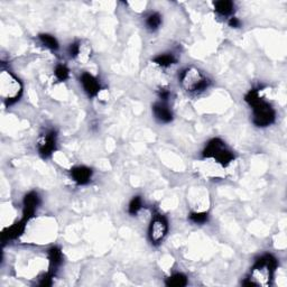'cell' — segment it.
<instances>
[{
	"label": "cell",
	"instance_id": "6da1fadb",
	"mask_svg": "<svg viewBox=\"0 0 287 287\" xmlns=\"http://www.w3.org/2000/svg\"><path fill=\"white\" fill-rule=\"evenodd\" d=\"M276 267H277V260L271 255H265L260 257L253 265L248 282L246 285H268L271 281Z\"/></svg>",
	"mask_w": 287,
	"mask_h": 287
},
{
	"label": "cell",
	"instance_id": "7a4b0ae2",
	"mask_svg": "<svg viewBox=\"0 0 287 287\" xmlns=\"http://www.w3.org/2000/svg\"><path fill=\"white\" fill-rule=\"evenodd\" d=\"M182 88L188 93H201L208 89L210 80L197 68H187L181 73Z\"/></svg>",
	"mask_w": 287,
	"mask_h": 287
},
{
	"label": "cell",
	"instance_id": "3957f363",
	"mask_svg": "<svg viewBox=\"0 0 287 287\" xmlns=\"http://www.w3.org/2000/svg\"><path fill=\"white\" fill-rule=\"evenodd\" d=\"M23 92V84L19 79L12 72L2 71L0 74V94L2 100L8 104H13L19 99Z\"/></svg>",
	"mask_w": 287,
	"mask_h": 287
},
{
	"label": "cell",
	"instance_id": "277c9868",
	"mask_svg": "<svg viewBox=\"0 0 287 287\" xmlns=\"http://www.w3.org/2000/svg\"><path fill=\"white\" fill-rule=\"evenodd\" d=\"M203 156L206 158H213L222 166H227L235 159V156L228 150L226 145L219 138H214L206 145Z\"/></svg>",
	"mask_w": 287,
	"mask_h": 287
},
{
	"label": "cell",
	"instance_id": "5b68a950",
	"mask_svg": "<svg viewBox=\"0 0 287 287\" xmlns=\"http://www.w3.org/2000/svg\"><path fill=\"white\" fill-rule=\"evenodd\" d=\"M250 107H253V123H255L256 126L267 127L270 126L271 123L275 121V110L266 102V101L263 100V98Z\"/></svg>",
	"mask_w": 287,
	"mask_h": 287
},
{
	"label": "cell",
	"instance_id": "8992f818",
	"mask_svg": "<svg viewBox=\"0 0 287 287\" xmlns=\"http://www.w3.org/2000/svg\"><path fill=\"white\" fill-rule=\"evenodd\" d=\"M167 231H169V222H167L166 218L162 216L161 213H155L152 216L150 230H148V235H150L152 243L159 245V243L164 240Z\"/></svg>",
	"mask_w": 287,
	"mask_h": 287
},
{
	"label": "cell",
	"instance_id": "52a82bcc",
	"mask_svg": "<svg viewBox=\"0 0 287 287\" xmlns=\"http://www.w3.org/2000/svg\"><path fill=\"white\" fill-rule=\"evenodd\" d=\"M56 150V133L49 130L38 140V152L43 157L47 158Z\"/></svg>",
	"mask_w": 287,
	"mask_h": 287
},
{
	"label": "cell",
	"instance_id": "ba28073f",
	"mask_svg": "<svg viewBox=\"0 0 287 287\" xmlns=\"http://www.w3.org/2000/svg\"><path fill=\"white\" fill-rule=\"evenodd\" d=\"M39 203H41V199L39 195L36 192H30V193L25 195L24 198V209H23V220L28 222L37 210Z\"/></svg>",
	"mask_w": 287,
	"mask_h": 287
},
{
	"label": "cell",
	"instance_id": "9c48e42d",
	"mask_svg": "<svg viewBox=\"0 0 287 287\" xmlns=\"http://www.w3.org/2000/svg\"><path fill=\"white\" fill-rule=\"evenodd\" d=\"M81 84L83 86V89L86 93H88V96L90 97H96L99 94L100 92V82L98 81V79L96 76H93L92 74L90 73H83L81 75Z\"/></svg>",
	"mask_w": 287,
	"mask_h": 287
},
{
	"label": "cell",
	"instance_id": "30bf717a",
	"mask_svg": "<svg viewBox=\"0 0 287 287\" xmlns=\"http://www.w3.org/2000/svg\"><path fill=\"white\" fill-rule=\"evenodd\" d=\"M71 176L76 184H88L92 177V170L86 166H76L71 169Z\"/></svg>",
	"mask_w": 287,
	"mask_h": 287
},
{
	"label": "cell",
	"instance_id": "8fae6325",
	"mask_svg": "<svg viewBox=\"0 0 287 287\" xmlns=\"http://www.w3.org/2000/svg\"><path fill=\"white\" fill-rule=\"evenodd\" d=\"M152 114L159 122L169 123L173 120V114L165 102H157L152 106Z\"/></svg>",
	"mask_w": 287,
	"mask_h": 287
},
{
	"label": "cell",
	"instance_id": "7c38bea8",
	"mask_svg": "<svg viewBox=\"0 0 287 287\" xmlns=\"http://www.w3.org/2000/svg\"><path fill=\"white\" fill-rule=\"evenodd\" d=\"M27 222L25 220L21 219L19 222H16L13 224L12 227L7 228L2 234V240H12V239H16L19 237V236L23 234L25 230V226H26Z\"/></svg>",
	"mask_w": 287,
	"mask_h": 287
},
{
	"label": "cell",
	"instance_id": "4fadbf2b",
	"mask_svg": "<svg viewBox=\"0 0 287 287\" xmlns=\"http://www.w3.org/2000/svg\"><path fill=\"white\" fill-rule=\"evenodd\" d=\"M49 259H50V274L53 276L54 272L57 270V268L61 266L62 261H63V255L60 248L53 247L49 252Z\"/></svg>",
	"mask_w": 287,
	"mask_h": 287
},
{
	"label": "cell",
	"instance_id": "5bb4252c",
	"mask_svg": "<svg viewBox=\"0 0 287 287\" xmlns=\"http://www.w3.org/2000/svg\"><path fill=\"white\" fill-rule=\"evenodd\" d=\"M214 9L219 14L220 16L228 17L232 15L235 10V5L232 1H228V0H221V1L214 2Z\"/></svg>",
	"mask_w": 287,
	"mask_h": 287
},
{
	"label": "cell",
	"instance_id": "9a60e30c",
	"mask_svg": "<svg viewBox=\"0 0 287 287\" xmlns=\"http://www.w3.org/2000/svg\"><path fill=\"white\" fill-rule=\"evenodd\" d=\"M152 61H154V63L156 65H158V67L169 68L170 65L176 63V57L174 56L172 53H164V54H159V55L156 56Z\"/></svg>",
	"mask_w": 287,
	"mask_h": 287
},
{
	"label": "cell",
	"instance_id": "2e32d148",
	"mask_svg": "<svg viewBox=\"0 0 287 287\" xmlns=\"http://www.w3.org/2000/svg\"><path fill=\"white\" fill-rule=\"evenodd\" d=\"M187 284V278L186 276L181 274V272H176L170 276V277L167 278L166 285L169 286H174V287H182Z\"/></svg>",
	"mask_w": 287,
	"mask_h": 287
},
{
	"label": "cell",
	"instance_id": "e0dca14e",
	"mask_svg": "<svg viewBox=\"0 0 287 287\" xmlns=\"http://www.w3.org/2000/svg\"><path fill=\"white\" fill-rule=\"evenodd\" d=\"M162 25V16L158 13H152L146 18V26L150 31H157Z\"/></svg>",
	"mask_w": 287,
	"mask_h": 287
},
{
	"label": "cell",
	"instance_id": "ac0fdd59",
	"mask_svg": "<svg viewBox=\"0 0 287 287\" xmlns=\"http://www.w3.org/2000/svg\"><path fill=\"white\" fill-rule=\"evenodd\" d=\"M39 41L43 45H45L47 49L52 50V51H56L59 50V43H57L56 38L54 36L50 35V34H41L38 36Z\"/></svg>",
	"mask_w": 287,
	"mask_h": 287
},
{
	"label": "cell",
	"instance_id": "d6986e66",
	"mask_svg": "<svg viewBox=\"0 0 287 287\" xmlns=\"http://www.w3.org/2000/svg\"><path fill=\"white\" fill-rule=\"evenodd\" d=\"M141 209H143V200H141L140 197H134L129 203L128 212L132 214V216H136Z\"/></svg>",
	"mask_w": 287,
	"mask_h": 287
},
{
	"label": "cell",
	"instance_id": "ffe728a7",
	"mask_svg": "<svg viewBox=\"0 0 287 287\" xmlns=\"http://www.w3.org/2000/svg\"><path fill=\"white\" fill-rule=\"evenodd\" d=\"M55 76L56 79L59 80V81H65L68 78V75H70V71H68V68L67 65L64 64H59L56 65L55 68Z\"/></svg>",
	"mask_w": 287,
	"mask_h": 287
},
{
	"label": "cell",
	"instance_id": "44dd1931",
	"mask_svg": "<svg viewBox=\"0 0 287 287\" xmlns=\"http://www.w3.org/2000/svg\"><path fill=\"white\" fill-rule=\"evenodd\" d=\"M190 220L193 223L204 224L205 222H208L209 216H208V213H205V212H193V213L190 214Z\"/></svg>",
	"mask_w": 287,
	"mask_h": 287
},
{
	"label": "cell",
	"instance_id": "7402d4cb",
	"mask_svg": "<svg viewBox=\"0 0 287 287\" xmlns=\"http://www.w3.org/2000/svg\"><path fill=\"white\" fill-rule=\"evenodd\" d=\"M68 54H70L71 57H75L80 56V54H81V44H80L79 42H75L73 44H71L70 47H68Z\"/></svg>",
	"mask_w": 287,
	"mask_h": 287
},
{
	"label": "cell",
	"instance_id": "603a6c76",
	"mask_svg": "<svg viewBox=\"0 0 287 287\" xmlns=\"http://www.w3.org/2000/svg\"><path fill=\"white\" fill-rule=\"evenodd\" d=\"M157 94H158V98H159V99H161L162 102H166V101L169 99L170 92H169V91L167 90V89L162 88V89H159V90H158Z\"/></svg>",
	"mask_w": 287,
	"mask_h": 287
},
{
	"label": "cell",
	"instance_id": "cb8c5ba5",
	"mask_svg": "<svg viewBox=\"0 0 287 287\" xmlns=\"http://www.w3.org/2000/svg\"><path fill=\"white\" fill-rule=\"evenodd\" d=\"M229 25H230V27L232 28H238L240 27V20L236 17H231L230 20H229Z\"/></svg>",
	"mask_w": 287,
	"mask_h": 287
}]
</instances>
